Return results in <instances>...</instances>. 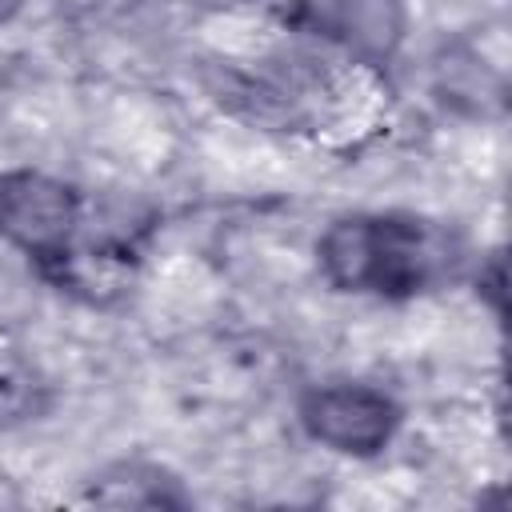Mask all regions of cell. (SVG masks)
Listing matches in <instances>:
<instances>
[{
    "mask_svg": "<svg viewBox=\"0 0 512 512\" xmlns=\"http://www.w3.org/2000/svg\"><path fill=\"white\" fill-rule=\"evenodd\" d=\"M456 256L452 232L412 212H344L316 236V268L344 296L412 300L440 284Z\"/></svg>",
    "mask_w": 512,
    "mask_h": 512,
    "instance_id": "6da1fadb",
    "label": "cell"
},
{
    "mask_svg": "<svg viewBox=\"0 0 512 512\" xmlns=\"http://www.w3.org/2000/svg\"><path fill=\"white\" fill-rule=\"evenodd\" d=\"M296 424L312 444H320L332 456L376 460L396 444L404 428V408L380 384L328 380L300 392Z\"/></svg>",
    "mask_w": 512,
    "mask_h": 512,
    "instance_id": "7a4b0ae2",
    "label": "cell"
},
{
    "mask_svg": "<svg viewBox=\"0 0 512 512\" xmlns=\"http://www.w3.org/2000/svg\"><path fill=\"white\" fill-rule=\"evenodd\" d=\"M84 228V192L44 168L0 172V240L36 264L68 248Z\"/></svg>",
    "mask_w": 512,
    "mask_h": 512,
    "instance_id": "3957f363",
    "label": "cell"
},
{
    "mask_svg": "<svg viewBox=\"0 0 512 512\" xmlns=\"http://www.w3.org/2000/svg\"><path fill=\"white\" fill-rule=\"evenodd\" d=\"M36 272L64 296L88 308H116L132 296L140 276V252L128 236H76L68 248L36 264Z\"/></svg>",
    "mask_w": 512,
    "mask_h": 512,
    "instance_id": "277c9868",
    "label": "cell"
},
{
    "mask_svg": "<svg viewBox=\"0 0 512 512\" xmlns=\"http://www.w3.org/2000/svg\"><path fill=\"white\" fill-rule=\"evenodd\" d=\"M320 32L336 52L384 68L408 36V8L404 0H320Z\"/></svg>",
    "mask_w": 512,
    "mask_h": 512,
    "instance_id": "5b68a950",
    "label": "cell"
},
{
    "mask_svg": "<svg viewBox=\"0 0 512 512\" xmlns=\"http://www.w3.org/2000/svg\"><path fill=\"white\" fill-rule=\"evenodd\" d=\"M80 500L104 504V508H188L192 504L176 472H168L156 460H140V456L112 460L100 472H92L84 480Z\"/></svg>",
    "mask_w": 512,
    "mask_h": 512,
    "instance_id": "8992f818",
    "label": "cell"
},
{
    "mask_svg": "<svg viewBox=\"0 0 512 512\" xmlns=\"http://www.w3.org/2000/svg\"><path fill=\"white\" fill-rule=\"evenodd\" d=\"M52 408V384L48 376L28 364L16 352H0V432L24 428L44 420V412Z\"/></svg>",
    "mask_w": 512,
    "mask_h": 512,
    "instance_id": "52a82bcc",
    "label": "cell"
},
{
    "mask_svg": "<svg viewBox=\"0 0 512 512\" xmlns=\"http://www.w3.org/2000/svg\"><path fill=\"white\" fill-rule=\"evenodd\" d=\"M500 284H504V260H500V252H492V256L480 260V268H476V296L488 300L492 316H500V296H504Z\"/></svg>",
    "mask_w": 512,
    "mask_h": 512,
    "instance_id": "ba28073f",
    "label": "cell"
},
{
    "mask_svg": "<svg viewBox=\"0 0 512 512\" xmlns=\"http://www.w3.org/2000/svg\"><path fill=\"white\" fill-rule=\"evenodd\" d=\"M24 4H28V0H0V24L16 20V16L24 12Z\"/></svg>",
    "mask_w": 512,
    "mask_h": 512,
    "instance_id": "9c48e42d",
    "label": "cell"
}]
</instances>
